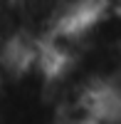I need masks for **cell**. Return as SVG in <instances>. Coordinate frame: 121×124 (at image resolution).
I'll return each instance as SVG.
<instances>
[{"instance_id":"obj_1","label":"cell","mask_w":121,"mask_h":124,"mask_svg":"<svg viewBox=\"0 0 121 124\" xmlns=\"http://www.w3.org/2000/svg\"><path fill=\"white\" fill-rule=\"evenodd\" d=\"M79 25L87 47H121V10L96 8Z\"/></svg>"},{"instance_id":"obj_2","label":"cell","mask_w":121,"mask_h":124,"mask_svg":"<svg viewBox=\"0 0 121 124\" xmlns=\"http://www.w3.org/2000/svg\"><path fill=\"white\" fill-rule=\"evenodd\" d=\"M96 3L99 0H54L62 23H79V20H84L89 13H94Z\"/></svg>"},{"instance_id":"obj_3","label":"cell","mask_w":121,"mask_h":124,"mask_svg":"<svg viewBox=\"0 0 121 124\" xmlns=\"http://www.w3.org/2000/svg\"><path fill=\"white\" fill-rule=\"evenodd\" d=\"M92 124H121V94H101Z\"/></svg>"}]
</instances>
